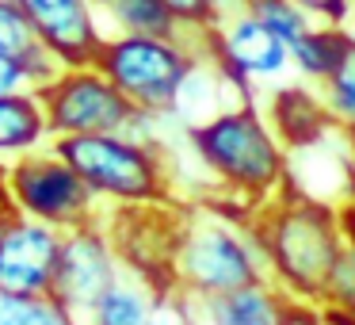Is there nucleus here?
Here are the masks:
<instances>
[{
  "label": "nucleus",
  "mask_w": 355,
  "mask_h": 325,
  "mask_svg": "<svg viewBox=\"0 0 355 325\" xmlns=\"http://www.w3.org/2000/svg\"><path fill=\"white\" fill-rule=\"evenodd\" d=\"M4 180H8L12 210L50 222L65 233L103 218L100 215L103 203L77 176V169L54 149V142L4 161Z\"/></svg>",
  "instance_id": "6"
},
{
  "label": "nucleus",
  "mask_w": 355,
  "mask_h": 325,
  "mask_svg": "<svg viewBox=\"0 0 355 325\" xmlns=\"http://www.w3.org/2000/svg\"><path fill=\"white\" fill-rule=\"evenodd\" d=\"M268 119L275 123L279 138L286 146H313L317 138H324V131L332 126L329 111L321 103V92H313L309 85H286L263 103Z\"/></svg>",
  "instance_id": "14"
},
{
  "label": "nucleus",
  "mask_w": 355,
  "mask_h": 325,
  "mask_svg": "<svg viewBox=\"0 0 355 325\" xmlns=\"http://www.w3.org/2000/svg\"><path fill=\"white\" fill-rule=\"evenodd\" d=\"M119 260L130 276L161 291H176V253L184 233V207L176 203H149V207H115L103 215Z\"/></svg>",
  "instance_id": "8"
},
{
  "label": "nucleus",
  "mask_w": 355,
  "mask_h": 325,
  "mask_svg": "<svg viewBox=\"0 0 355 325\" xmlns=\"http://www.w3.org/2000/svg\"><path fill=\"white\" fill-rule=\"evenodd\" d=\"M245 8L252 12L268 31H275L286 47H294V42L317 24V19L309 16L306 8H298L294 0H245Z\"/></svg>",
  "instance_id": "23"
},
{
  "label": "nucleus",
  "mask_w": 355,
  "mask_h": 325,
  "mask_svg": "<svg viewBox=\"0 0 355 325\" xmlns=\"http://www.w3.org/2000/svg\"><path fill=\"white\" fill-rule=\"evenodd\" d=\"M54 149L77 169V176L107 207L172 203L168 157L153 138H138L130 131L69 134V138H54Z\"/></svg>",
  "instance_id": "5"
},
{
  "label": "nucleus",
  "mask_w": 355,
  "mask_h": 325,
  "mask_svg": "<svg viewBox=\"0 0 355 325\" xmlns=\"http://www.w3.org/2000/svg\"><path fill=\"white\" fill-rule=\"evenodd\" d=\"M347 39H352V35H347V27H340V24H313L291 47V69L298 73L306 85H321V81L336 69Z\"/></svg>",
  "instance_id": "19"
},
{
  "label": "nucleus",
  "mask_w": 355,
  "mask_h": 325,
  "mask_svg": "<svg viewBox=\"0 0 355 325\" xmlns=\"http://www.w3.org/2000/svg\"><path fill=\"white\" fill-rule=\"evenodd\" d=\"M8 218H12V207L0 210V238H4V230H8Z\"/></svg>",
  "instance_id": "30"
},
{
  "label": "nucleus",
  "mask_w": 355,
  "mask_h": 325,
  "mask_svg": "<svg viewBox=\"0 0 355 325\" xmlns=\"http://www.w3.org/2000/svg\"><path fill=\"white\" fill-rule=\"evenodd\" d=\"M27 12L39 42L62 65H88L96 62L107 27H103L96 0H19Z\"/></svg>",
  "instance_id": "12"
},
{
  "label": "nucleus",
  "mask_w": 355,
  "mask_h": 325,
  "mask_svg": "<svg viewBox=\"0 0 355 325\" xmlns=\"http://www.w3.org/2000/svg\"><path fill=\"white\" fill-rule=\"evenodd\" d=\"M321 306L332 310V314L355 317V226L352 222H347L344 249H340L336 264H332V276H329V283H324Z\"/></svg>",
  "instance_id": "22"
},
{
  "label": "nucleus",
  "mask_w": 355,
  "mask_h": 325,
  "mask_svg": "<svg viewBox=\"0 0 355 325\" xmlns=\"http://www.w3.org/2000/svg\"><path fill=\"white\" fill-rule=\"evenodd\" d=\"M252 230L263 245L271 283L286 299L321 302L332 264L347 238L344 207H332V203L286 188L252 210Z\"/></svg>",
  "instance_id": "2"
},
{
  "label": "nucleus",
  "mask_w": 355,
  "mask_h": 325,
  "mask_svg": "<svg viewBox=\"0 0 355 325\" xmlns=\"http://www.w3.org/2000/svg\"><path fill=\"white\" fill-rule=\"evenodd\" d=\"M164 294L168 291H161V287L146 283L141 276H130V272H126V276L100 299V306H96V314L88 325H149Z\"/></svg>",
  "instance_id": "17"
},
{
  "label": "nucleus",
  "mask_w": 355,
  "mask_h": 325,
  "mask_svg": "<svg viewBox=\"0 0 355 325\" xmlns=\"http://www.w3.org/2000/svg\"><path fill=\"white\" fill-rule=\"evenodd\" d=\"M46 142H50V126L35 88L16 96H0V165L27 153V149L46 146Z\"/></svg>",
  "instance_id": "15"
},
{
  "label": "nucleus",
  "mask_w": 355,
  "mask_h": 325,
  "mask_svg": "<svg viewBox=\"0 0 355 325\" xmlns=\"http://www.w3.org/2000/svg\"><path fill=\"white\" fill-rule=\"evenodd\" d=\"M0 54L24 62L27 69L35 73V88L46 85V81L62 69V62L39 42L27 12L19 8V0H0Z\"/></svg>",
  "instance_id": "16"
},
{
  "label": "nucleus",
  "mask_w": 355,
  "mask_h": 325,
  "mask_svg": "<svg viewBox=\"0 0 355 325\" xmlns=\"http://www.w3.org/2000/svg\"><path fill=\"white\" fill-rule=\"evenodd\" d=\"M27 88H35V73L16 58L0 54V96H16V92H27Z\"/></svg>",
  "instance_id": "27"
},
{
  "label": "nucleus",
  "mask_w": 355,
  "mask_h": 325,
  "mask_svg": "<svg viewBox=\"0 0 355 325\" xmlns=\"http://www.w3.org/2000/svg\"><path fill=\"white\" fill-rule=\"evenodd\" d=\"M0 325H73L50 294L0 291Z\"/></svg>",
  "instance_id": "21"
},
{
  "label": "nucleus",
  "mask_w": 355,
  "mask_h": 325,
  "mask_svg": "<svg viewBox=\"0 0 355 325\" xmlns=\"http://www.w3.org/2000/svg\"><path fill=\"white\" fill-rule=\"evenodd\" d=\"M187 142L202 169L222 184V192L252 210L291 188V146L279 138L275 123L252 96H241L230 108L187 123Z\"/></svg>",
  "instance_id": "1"
},
{
  "label": "nucleus",
  "mask_w": 355,
  "mask_h": 325,
  "mask_svg": "<svg viewBox=\"0 0 355 325\" xmlns=\"http://www.w3.org/2000/svg\"><path fill=\"white\" fill-rule=\"evenodd\" d=\"M260 279H268V260L252 230V207L225 195V203L184 210L176 253V291L184 299H210Z\"/></svg>",
  "instance_id": "3"
},
{
  "label": "nucleus",
  "mask_w": 355,
  "mask_h": 325,
  "mask_svg": "<svg viewBox=\"0 0 355 325\" xmlns=\"http://www.w3.org/2000/svg\"><path fill=\"white\" fill-rule=\"evenodd\" d=\"M344 27H347V35L355 39V8H352V16H347V24H344Z\"/></svg>",
  "instance_id": "32"
},
{
  "label": "nucleus",
  "mask_w": 355,
  "mask_h": 325,
  "mask_svg": "<svg viewBox=\"0 0 355 325\" xmlns=\"http://www.w3.org/2000/svg\"><path fill=\"white\" fill-rule=\"evenodd\" d=\"M164 8L180 19L184 27H214L218 19V0H161Z\"/></svg>",
  "instance_id": "24"
},
{
  "label": "nucleus",
  "mask_w": 355,
  "mask_h": 325,
  "mask_svg": "<svg viewBox=\"0 0 355 325\" xmlns=\"http://www.w3.org/2000/svg\"><path fill=\"white\" fill-rule=\"evenodd\" d=\"M286 294L271 279L237 287L210 299H187L195 325H279Z\"/></svg>",
  "instance_id": "13"
},
{
  "label": "nucleus",
  "mask_w": 355,
  "mask_h": 325,
  "mask_svg": "<svg viewBox=\"0 0 355 325\" xmlns=\"http://www.w3.org/2000/svg\"><path fill=\"white\" fill-rule=\"evenodd\" d=\"M65 230L12 210L8 230L0 238V291L50 294L54 272L62 260Z\"/></svg>",
  "instance_id": "11"
},
{
  "label": "nucleus",
  "mask_w": 355,
  "mask_h": 325,
  "mask_svg": "<svg viewBox=\"0 0 355 325\" xmlns=\"http://www.w3.org/2000/svg\"><path fill=\"white\" fill-rule=\"evenodd\" d=\"M123 276H126V268L119 260V249H115V241H111L107 226L100 218V222L77 226V230L65 233L50 299L69 314L73 325H88L96 306H100V299Z\"/></svg>",
  "instance_id": "9"
},
{
  "label": "nucleus",
  "mask_w": 355,
  "mask_h": 325,
  "mask_svg": "<svg viewBox=\"0 0 355 325\" xmlns=\"http://www.w3.org/2000/svg\"><path fill=\"white\" fill-rule=\"evenodd\" d=\"M210 58L241 96H252V85L279 81L283 73H291V47L275 31H268L248 8L222 12L214 19Z\"/></svg>",
  "instance_id": "10"
},
{
  "label": "nucleus",
  "mask_w": 355,
  "mask_h": 325,
  "mask_svg": "<svg viewBox=\"0 0 355 325\" xmlns=\"http://www.w3.org/2000/svg\"><path fill=\"white\" fill-rule=\"evenodd\" d=\"M332 314V310H329ZM332 325H355V317H344V314H332Z\"/></svg>",
  "instance_id": "31"
},
{
  "label": "nucleus",
  "mask_w": 355,
  "mask_h": 325,
  "mask_svg": "<svg viewBox=\"0 0 355 325\" xmlns=\"http://www.w3.org/2000/svg\"><path fill=\"white\" fill-rule=\"evenodd\" d=\"M12 199H8V180H4V165H0V210H8Z\"/></svg>",
  "instance_id": "29"
},
{
  "label": "nucleus",
  "mask_w": 355,
  "mask_h": 325,
  "mask_svg": "<svg viewBox=\"0 0 355 325\" xmlns=\"http://www.w3.org/2000/svg\"><path fill=\"white\" fill-rule=\"evenodd\" d=\"M298 8H306L309 16L317 19V24H347V16H352L355 0H294Z\"/></svg>",
  "instance_id": "26"
},
{
  "label": "nucleus",
  "mask_w": 355,
  "mask_h": 325,
  "mask_svg": "<svg viewBox=\"0 0 355 325\" xmlns=\"http://www.w3.org/2000/svg\"><path fill=\"white\" fill-rule=\"evenodd\" d=\"M344 215H347V222L355 226V203H352V207H344Z\"/></svg>",
  "instance_id": "33"
},
{
  "label": "nucleus",
  "mask_w": 355,
  "mask_h": 325,
  "mask_svg": "<svg viewBox=\"0 0 355 325\" xmlns=\"http://www.w3.org/2000/svg\"><path fill=\"white\" fill-rule=\"evenodd\" d=\"M107 35H184L187 27L161 0H96Z\"/></svg>",
  "instance_id": "18"
},
{
  "label": "nucleus",
  "mask_w": 355,
  "mask_h": 325,
  "mask_svg": "<svg viewBox=\"0 0 355 325\" xmlns=\"http://www.w3.org/2000/svg\"><path fill=\"white\" fill-rule=\"evenodd\" d=\"M35 92L46 111L50 142L69 138V134H119L130 131L141 119V111L126 100V92L96 62L62 65Z\"/></svg>",
  "instance_id": "7"
},
{
  "label": "nucleus",
  "mask_w": 355,
  "mask_h": 325,
  "mask_svg": "<svg viewBox=\"0 0 355 325\" xmlns=\"http://www.w3.org/2000/svg\"><path fill=\"white\" fill-rule=\"evenodd\" d=\"M149 325H195V317H191V306H187V299L180 291H168L161 299V306H157V314H153V322Z\"/></svg>",
  "instance_id": "28"
},
{
  "label": "nucleus",
  "mask_w": 355,
  "mask_h": 325,
  "mask_svg": "<svg viewBox=\"0 0 355 325\" xmlns=\"http://www.w3.org/2000/svg\"><path fill=\"white\" fill-rule=\"evenodd\" d=\"M279 325H332V314L321 306V302L286 299L283 302V314H279Z\"/></svg>",
  "instance_id": "25"
},
{
  "label": "nucleus",
  "mask_w": 355,
  "mask_h": 325,
  "mask_svg": "<svg viewBox=\"0 0 355 325\" xmlns=\"http://www.w3.org/2000/svg\"><path fill=\"white\" fill-rule=\"evenodd\" d=\"M317 92H321V103L329 111L332 126L355 134V39H347L336 69L317 85Z\"/></svg>",
  "instance_id": "20"
},
{
  "label": "nucleus",
  "mask_w": 355,
  "mask_h": 325,
  "mask_svg": "<svg viewBox=\"0 0 355 325\" xmlns=\"http://www.w3.org/2000/svg\"><path fill=\"white\" fill-rule=\"evenodd\" d=\"M210 62V27H187L184 35H107L96 54V65L149 115L180 111L187 85Z\"/></svg>",
  "instance_id": "4"
}]
</instances>
